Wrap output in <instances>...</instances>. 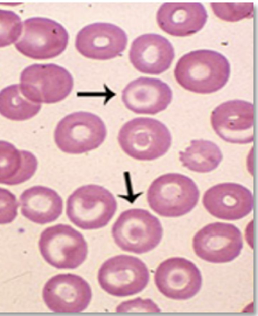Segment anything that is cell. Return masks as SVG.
Wrapping results in <instances>:
<instances>
[{
	"label": "cell",
	"mask_w": 258,
	"mask_h": 316,
	"mask_svg": "<svg viewBox=\"0 0 258 316\" xmlns=\"http://www.w3.org/2000/svg\"><path fill=\"white\" fill-rule=\"evenodd\" d=\"M230 66L221 53L211 50L191 51L176 63L174 76L183 88L200 94H209L223 87L229 78Z\"/></svg>",
	"instance_id": "6da1fadb"
},
{
	"label": "cell",
	"mask_w": 258,
	"mask_h": 316,
	"mask_svg": "<svg viewBox=\"0 0 258 316\" xmlns=\"http://www.w3.org/2000/svg\"><path fill=\"white\" fill-rule=\"evenodd\" d=\"M200 196L194 181L179 173L162 175L154 180L147 191L150 208L160 216L176 217L190 212Z\"/></svg>",
	"instance_id": "7a4b0ae2"
},
{
	"label": "cell",
	"mask_w": 258,
	"mask_h": 316,
	"mask_svg": "<svg viewBox=\"0 0 258 316\" xmlns=\"http://www.w3.org/2000/svg\"><path fill=\"white\" fill-rule=\"evenodd\" d=\"M117 138L126 154L140 161H151L163 155L172 142L167 127L160 121L148 117H138L125 123Z\"/></svg>",
	"instance_id": "3957f363"
},
{
	"label": "cell",
	"mask_w": 258,
	"mask_h": 316,
	"mask_svg": "<svg viewBox=\"0 0 258 316\" xmlns=\"http://www.w3.org/2000/svg\"><path fill=\"white\" fill-rule=\"evenodd\" d=\"M117 209L113 195L105 188L87 185L75 190L68 197L66 213L70 220L85 230L106 225Z\"/></svg>",
	"instance_id": "277c9868"
},
{
	"label": "cell",
	"mask_w": 258,
	"mask_h": 316,
	"mask_svg": "<svg viewBox=\"0 0 258 316\" xmlns=\"http://www.w3.org/2000/svg\"><path fill=\"white\" fill-rule=\"evenodd\" d=\"M162 234L159 219L148 211L138 208L122 212L112 228L116 244L124 251L136 254L154 249L160 242Z\"/></svg>",
	"instance_id": "5b68a950"
},
{
	"label": "cell",
	"mask_w": 258,
	"mask_h": 316,
	"mask_svg": "<svg viewBox=\"0 0 258 316\" xmlns=\"http://www.w3.org/2000/svg\"><path fill=\"white\" fill-rule=\"evenodd\" d=\"M74 85L71 73L53 63L34 64L26 67L20 75V88L29 100L51 104L64 99Z\"/></svg>",
	"instance_id": "8992f818"
},
{
	"label": "cell",
	"mask_w": 258,
	"mask_h": 316,
	"mask_svg": "<svg viewBox=\"0 0 258 316\" xmlns=\"http://www.w3.org/2000/svg\"><path fill=\"white\" fill-rule=\"evenodd\" d=\"M106 128L98 116L76 112L63 118L57 124L54 137L57 147L70 154H81L98 147L106 136Z\"/></svg>",
	"instance_id": "52a82bcc"
},
{
	"label": "cell",
	"mask_w": 258,
	"mask_h": 316,
	"mask_svg": "<svg viewBox=\"0 0 258 316\" xmlns=\"http://www.w3.org/2000/svg\"><path fill=\"white\" fill-rule=\"evenodd\" d=\"M16 48L34 59H47L60 55L66 49L69 34L58 22L43 17H32L23 23Z\"/></svg>",
	"instance_id": "ba28073f"
},
{
	"label": "cell",
	"mask_w": 258,
	"mask_h": 316,
	"mask_svg": "<svg viewBox=\"0 0 258 316\" xmlns=\"http://www.w3.org/2000/svg\"><path fill=\"white\" fill-rule=\"evenodd\" d=\"M45 260L58 269H75L85 260L87 244L82 234L72 226L59 224L46 228L39 241Z\"/></svg>",
	"instance_id": "9c48e42d"
},
{
	"label": "cell",
	"mask_w": 258,
	"mask_h": 316,
	"mask_svg": "<svg viewBox=\"0 0 258 316\" xmlns=\"http://www.w3.org/2000/svg\"><path fill=\"white\" fill-rule=\"evenodd\" d=\"M149 280L145 263L139 258L120 255L106 261L98 274L100 286L113 296L125 297L142 291Z\"/></svg>",
	"instance_id": "30bf717a"
},
{
	"label": "cell",
	"mask_w": 258,
	"mask_h": 316,
	"mask_svg": "<svg viewBox=\"0 0 258 316\" xmlns=\"http://www.w3.org/2000/svg\"><path fill=\"white\" fill-rule=\"evenodd\" d=\"M192 247L196 254L206 261L222 263L232 261L243 247L240 230L230 223L209 224L195 235Z\"/></svg>",
	"instance_id": "8fae6325"
},
{
	"label": "cell",
	"mask_w": 258,
	"mask_h": 316,
	"mask_svg": "<svg viewBox=\"0 0 258 316\" xmlns=\"http://www.w3.org/2000/svg\"><path fill=\"white\" fill-rule=\"evenodd\" d=\"M154 282L158 290L167 298L186 300L198 293L202 276L196 265L181 257L169 258L156 269Z\"/></svg>",
	"instance_id": "7c38bea8"
},
{
	"label": "cell",
	"mask_w": 258,
	"mask_h": 316,
	"mask_svg": "<svg viewBox=\"0 0 258 316\" xmlns=\"http://www.w3.org/2000/svg\"><path fill=\"white\" fill-rule=\"evenodd\" d=\"M253 105L240 100L221 104L211 115V123L215 133L223 140L232 143L253 142Z\"/></svg>",
	"instance_id": "4fadbf2b"
},
{
	"label": "cell",
	"mask_w": 258,
	"mask_h": 316,
	"mask_svg": "<svg viewBox=\"0 0 258 316\" xmlns=\"http://www.w3.org/2000/svg\"><path fill=\"white\" fill-rule=\"evenodd\" d=\"M42 296L47 306L53 312L78 313L87 307L92 292L88 283L81 277L61 274L46 283Z\"/></svg>",
	"instance_id": "5bb4252c"
},
{
	"label": "cell",
	"mask_w": 258,
	"mask_h": 316,
	"mask_svg": "<svg viewBox=\"0 0 258 316\" xmlns=\"http://www.w3.org/2000/svg\"><path fill=\"white\" fill-rule=\"evenodd\" d=\"M127 42L125 32L118 26L108 23H93L77 34L75 47L85 57L108 60L120 54Z\"/></svg>",
	"instance_id": "9a60e30c"
},
{
	"label": "cell",
	"mask_w": 258,
	"mask_h": 316,
	"mask_svg": "<svg viewBox=\"0 0 258 316\" xmlns=\"http://www.w3.org/2000/svg\"><path fill=\"white\" fill-rule=\"evenodd\" d=\"M203 204L207 211L219 219L235 220L249 214L253 209V197L244 186L234 183L216 185L204 194Z\"/></svg>",
	"instance_id": "2e32d148"
},
{
	"label": "cell",
	"mask_w": 258,
	"mask_h": 316,
	"mask_svg": "<svg viewBox=\"0 0 258 316\" xmlns=\"http://www.w3.org/2000/svg\"><path fill=\"white\" fill-rule=\"evenodd\" d=\"M172 96L171 88L161 80L140 77L125 87L121 97L125 107L133 112L154 115L168 107Z\"/></svg>",
	"instance_id": "e0dca14e"
},
{
	"label": "cell",
	"mask_w": 258,
	"mask_h": 316,
	"mask_svg": "<svg viewBox=\"0 0 258 316\" xmlns=\"http://www.w3.org/2000/svg\"><path fill=\"white\" fill-rule=\"evenodd\" d=\"M175 56L171 43L164 37L154 33L136 38L129 51L134 67L141 72L159 74L169 68Z\"/></svg>",
	"instance_id": "ac0fdd59"
},
{
	"label": "cell",
	"mask_w": 258,
	"mask_h": 316,
	"mask_svg": "<svg viewBox=\"0 0 258 316\" xmlns=\"http://www.w3.org/2000/svg\"><path fill=\"white\" fill-rule=\"evenodd\" d=\"M208 18L204 6L199 2H167L159 8L156 20L167 33L184 37L192 35L204 27Z\"/></svg>",
	"instance_id": "d6986e66"
},
{
	"label": "cell",
	"mask_w": 258,
	"mask_h": 316,
	"mask_svg": "<svg viewBox=\"0 0 258 316\" xmlns=\"http://www.w3.org/2000/svg\"><path fill=\"white\" fill-rule=\"evenodd\" d=\"M21 213L31 221L44 224L56 220L61 214L63 202L54 190L35 186L25 190L20 197Z\"/></svg>",
	"instance_id": "ffe728a7"
},
{
	"label": "cell",
	"mask_w": 258,
	"mask_h": 316,
	"mask_svg": "<svg viewBox=\"0 0 258 316\" xmlns=\"http://www.w3.org/2000/svg\"><path fill=\"white\" fill-rule=\"evenodd\" d=\"M38 166L35 156L27 150H20L12 144L0 140V183L16 185L35 174Z\"/></svg>",
	"instance_id": "44dd1931"
},
{
	"label": "cell",
	"mask_w": 258,
	"mask_h": 316,
	"mask_svg": "<svg viewBox=\"0 0 258 316\" xmlns=\"http://www.w3.org/2000/svg\"><path fill=\"white\" fill-rule=\"evenodd\" d=\"M179 160L188 169L207 173L215 169L222 160L219 147L212 141L203 139L194 140L184 151L179 152Z\"/></svg>",
	"instance_id": "7402d4cb"
},
{
	"label": "cell",
	"mask_w": 258,
	"mask_h": 316,
	"mask_svg": "<svg viewBox=\"0 0 258 316\" xmlns=\"http://www.w3.org/2000/svg\"><path fill=\"white\" fill-rule=\"evenodd\" d=\"M41 107V103L27 98L18 84L7 86L0 91V114L10 120L29 119L39 112Z\"/></svg>",
	"instance_id": "603a6c76"
},
{
	"label": "cell",
	"mask_w": 258,
	"mask_h": 316,
	"mask_svg": "<svg viewBox=\"0 0 258 316\" xmlns=\"http://www.w3.org/2000/svg\"><path fill=\"white\" fill-rule=\"evenodd\" d=\"M214 14L220 19L229 22L251 18L253 16V3H211Z\"/></svg>",
	"instance_id": "cb8c5ba5"
},
{
	"label": "cell",
	"mask_w": 258,
	"mask_h": 316,
	"mask_svg": "<svg viewBox=\"0 0 258 316\" xmlns=\"http://www.w3.org/2000/svg\"><path fill=\"white\" fill-rule=\"evenodd\" d=\"M22 30L21 19L17 14L0 9V47L9 46L17 40Z\"/></svg>",
	"instance_id": "d4e9b609"
},
{
	"label": "cell",
	"mask_w": 258,
	"mask_h": 316,
	"mask_svg": "<svg viewBox=\"0 0 258 316\" xmlns=\"http://www.w3.org/2000/svg\"><path fill=\"white\" fill-rule=\"evenodd\" d=\"M18 206L15 195L7 189L0 188V224L11 223L15 219Z\"/></svg>",
	"instance_id": "484cf974"
},
{
	"label": "cell",
	"mask_w": 258,
	"mask_h": 316,
	"mask_svg": "<svg viewBox=\"0 0 258 316\" xmlns=\"http://www.w3.org/2000/svg\"><path fill=\"white\" fill-rule=\"evenodd\" d=\"M118 312H158L157 306L149 299L137 298L121 303L116 308Z\"/></svg>",
	"instance_id": "4316f807"
}]
</instances>
